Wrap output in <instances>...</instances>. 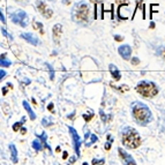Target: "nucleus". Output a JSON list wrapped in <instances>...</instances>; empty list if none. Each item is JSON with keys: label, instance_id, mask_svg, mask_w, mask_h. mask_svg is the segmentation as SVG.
I'll list each match as a JSON object with an SVG mask.
<instances>
[{"label": "nucleus", "instance_id": "1", "mask_svg": "<svg viewBox=\"0 0 165 165\" xmlns=\"http://www.w3.org/2000/svg\"><path fill=\"white\" fill-rule=\"evenodd\" d=\"M132 114L134 119L140 125H147L153 120V114L150 108L141 102H135L132 104Z\"/></svg>", "mask_w": 165, "mask_h": 165}, {"label": "nucleus", "instance_id": "2", "mask_svg": "<svg viewBox=\"0 0 165 165\" xmlns=\"http://www.w3.org/2000/svg\"><path fill=\"white\" fill-rule=\"evenodd\" d=\"M72 19L76 23H81V24L89 23V21H90V7L88 6V4L84 1H80V2L75 4L74 8L72 11Z\"/></svg>", "mask_w": 165, "mask_h": 165}, {"label": "nucleus", "instance_id": "3", "mask_svg": "<svg viewBox=\"0 0 165 165\" xmlns=\"http://www.w3.org/2000/svg\"><path fill=\"white\" fill-rule=\"evenodd\" d=\"M122 143L125 144V147L128 149H136L141 146L142 139L140 136V134L137 133L136 129L132 128V127H125L122 129Z\"/></svg>", "mask_w": 165, "mask_h": 165}, {"label": "nucleus", "instance_id": "4", "mask_svg": "<svg viewBox=\"0 0 165 165\" xmlns=\"http://www.w3.org/2000/svg\"><path fill=\"white\" fill-rule=\"evenodd\" d=\"M136 91L143 97H154L158 94V88L154 82L149 81H141L136 85Z\"/></svg>", "mask_w": 165, "mask_h": 165}, {"label": "nucleus", "instance_id": "5", "mask_svg": "<svg viewBox=\"0 0 165 165\" xmlns=\"http://www.w3.org/2000/svg\"><path fill=\"white\" fill-rule=\"evenodd\" d=\"M11 20L15 24H19L21 27H27L28 26V15L23 11H17L11 15Z\"/></svg>", "mask_w": 165, "mask_h": 165}, {"label": "nucleus", "instance_id": "6", "mask_svg": "<svg viewBox=\"0 0 165 165\" xmlns=\"http://www.w3.org/2000/svg\"><path fill=\"white\" fill-rule=\"evenodd\" d=\"M68 131L72 135V140H73V146H74L75 154L80 156V146H81V139L77 134V132L75 131L72 126H68Z\"/></svg>", "mask_w": 165, "mask_h": 165}, {"label": "nucleus", "instance_id": "7", "mask_svg": "<svg viewBox=\"0 0 165 165\" xmlns=\"http://www.w3.org/2000/svg\"><path fill=\"white\" fill-rule=\"evenodd\" d=\"M37 9L46 17V19H50L52 16V14H53V11H52L51 8H49L46 4L44 1H42V0H38L37 1Z\"/></svg>", "mask_w": 165, "mask_h": 165}, {"label": "nucleus", "instance_id": "8", "mask_svg": "<svg viewBox=\"0 0 165 165\" xmlns=\"http://www.w3.org/2000/svg\"><path fill=\"white\" fill-rule=\"evenodd\" d=\"M118 153H119V156L121 157V160H124V164L125 165H136L134 158L132 157V155L126 153L122 148H118Z\"/></svg>", "mask_w": 165, "mask_h": 165}, {"label": "nucleus", "instance_id": "9", "mask_svg": "<svg viewBox=\"0 0 165 165\" xmlns=\"http://www.w3.org/2000/svg\"><path fill=\"white\" fill-rule=\"evenodd\" d=\"M118 52H119V54L121 56L122 59H125V60H129L131 59V54H132V49L129 45H121L119 46V49H118Z\"/></svg>", "mask_w": 165, "mask_h": 165}, {"label": "nucleus", "instance_id": "10", "mask_svg": "<svg viewBox=\"0 0 165 165\" xmlns=\"http://www.w3.org/2000/svg\"><path fill=\"white\" fill-rule=\"evenodd\" d=\"M21 37H22L23 40H27V42H29L30 44H33V45H38L40 44L38 38L35 35L30 34V33H23V34H21Z\"/></svg>", "mask_w": 165, "mask_h": 165}, {"label": "nucleus", "instance_id": "11", "mask_svg": "<svg viewBox=\"0 0 165 165\" xmlns=\"http://www.w3.org/2000/svg\"><path fill=\"white\" fill-rule=\"evenodd\" d=\"M52 31H53V40H56V43L59 42L60 40V35H61V31H63V27H61V24H56L53 29H52Z\"/></svg>", "mask_w": 165, "mask_h": 165}, {"label": "nucleus", "instance_id": "12", "mask_svg": "<svg viewBox=\"0 0 165 165\" xmlns=\"http://www.w3.org/2000/svg\"><path fill=\"white\" fill-rule=\"evenodd\" d=\"M108 69H110V73H111V75H112V77H113L115 81H119L120 79H121V74H120L119 69L117 68L114 65H110L108 66Z\"/></svg>", "mask_w": 165, "mask_h": 165}, {"label": "nucleus", "instance_id": "13", "mask_svg": "<svg viewBox=\"0 0 165 165\" xmlns=\"http://www.w3.org/2000/svg\"><path fill=\"white\" fill-rule=\"evenodd\" d=\"M23 106H24V108H26V111L28 112L30 119H31V120L36 119V114H35V112L31 110V108H30V105H29V103L27 102V101H23Z\"/></svg>", "mask_w": 165, "mask_h": 165}, {"label": "nucleus", "instance_id": "14", "mask_svg": "<svg viewBox=\"0 0 165 165\" xmlns=\"http://www.w3.org/2000/svg\"><path fill=\"white\" fill-rule=\"evenodd\" d=\"M9 150L12 154V162L13 163H17V150L16 147L14 144H9Z\"/></svg>", "mask_w": 165, "mask_h": 165}, {"label": "nucleus", "instance_id": "15", "mask_svg": "<svg viewBox=\"0 0 165 165\" xmlns=\"http://www.w3.org/2000/svg\"><path fill=\"white\" fill-rule=\"evenodd\" d=\"M33 148H34L36 151H40V150H43L44 146H43L42 141H40V140H35V141H33Z\"/></svg>", "mask_w": 165, "mask_h": 165}, {"label": "nucleus", "instance_id": "16", "mask_svg": "<svg viewBox=\"0 0 165 165\" xmlns=\"http://www.w3.org/2000/svg\"><path fill=\"white\" fill-rule=\"evenodd\" d=\"M0 64H1V66L2 67H9L12 65V63L6 58L5 54H1V61H0Z\"/></svg>", "mask_w": 165, "mask_h": 165}, {"label": "nucleus", "instance_id": "17", "mask_svg": "<svg viewBox=\"0 0 165 165\" xmlns=\"http://www.w3.org/2000/svg\"><path fill=\"white\" fill-rule=\"evenodd\" d=\"M38 137L40 139V141H42V143H43V146H44L46 149H49V150L51 151V147L46 143V134L45 133H42V135H38Z\"/></svg>", "mask_w": 165, "mask_h": 165}, {"label": "nucleus", "instance_id": "18", "mask_svg": "<svg viewBox=\"0 0 165 165\" xmlns=\"http://www.w3.org/2000/svg\"><path fill=\"white\" fill-rule=\"evenodd\" d=\"M45 66L49 68V70H50V77H51V80H53V79H54V70H53V67L47 63L45 64Z\"/></svg>", "mask_w": 165, "mask_h": 165}, {"label": "nucleus", "instance_id": "19", "mask_svg": "<svg viewBox=\"0 0 165 165\" xmlns=\"http://www.w3.org/2000/svg\"><path fill=\"white\" fill-rule=\"evenodd\" d=\"M34 28H35V29H38V30H40V33L42 35L44 34V31H43V24H42L40 22H35Z\"/></svg>", "mask_w": 165, "mask_h": 165}, {"label": "nucleus", "instance_id": "20", "mask_svg": "<svg viewBox=\"0 0 165 165\" xmlns=\"http://www.w3.org/2000/svg\"><path fill=\"white\" fill-rule=\"evenodd\" d=\"M23 122H24V118L22 119V121H21V122H15V124L13 125V131H14V132L19 131V129H20V127H21V125H22Z\"/></svg>", "mask_w": 165, "mask_h": 165}, {"label": "nucleus", "instance_id": "21", "mask_svg": "<svg viewBox=\"0 0 165 165\" xmlns=\"http://www.w3.org/2000/svg\"><path fill=\"white\" fill-rule=\"evenodd\" d=\"M42 124H43L44 126H51L52 125L51 118H44V119L42 120Z\"/></svg>", "mask_w": 165, "mask_h": 165}, {"label": "nucleus", "instance_id": "22", "mask_svg": "<svg viewBox=\"0 0 165 165\" xmlns=\"http://www.w3.org/2000/svg\"><path fill=\"white\" fill-rule=\"evenodd\" d=\"M92 117H94V113H92V112H90L89 114H83V118H84L85 121H90Z\"/></svg>", "mask_w": 165, "mask_h": 165}, {"label": "nucleus", "instance_id": "23", "mask_svg": "<svg viewBox=\"0 0 165 165\" xmlns=\"http://www.w3.org/2000/svg\"><path fill=\"white\" fill-rule=\"evenodd\" d=\"M115 2L118 4V5H128V0H115Z\"/></svg>", "mask_w": 165, "mask_h": 165}, {"label": "nucleus", "instance_id": "24", "mask_svg": "<svg viewBox=\"0 0 165 165\" xmlns=\"http://www.w3.org/2000/svg\"><path fill=\"white\" fill-rule=\"evenodd\" d=\"M105 163V160H92V164L94 165H102V164H104Z\"/></svg>", "mask_w": 165, "mask_h": 165}, {"label": "nucleus", "instance_id": "25", "mask_svg": "<svg viewBox=\"0 0 165 165\" xmlns=\"http://www.w3.org/2000/svg\"><path fill=\"white\" fill-rule=\"evenodd\" d=\"M132 65H139L140 64V59L136 57H134V58H132Z\"/></svg>", "mask_w": 165, "mask_h": 165}, {"label": "nucleus", "instance_id": "26", "mask_svg": "<svg viewBox=\"0 0 165 165\" xmlns=\"http://www.w3.org/2000/svg\"><path fill=\"white\" fill-rule=\"evenodd\" d=\"M1 33H2V35H4V36H6V37H8V38H9V40H13V37H12L11 35L8 34V33H7V31H6V30H5V29H4V28L1 29Z\"/></svg>", "mask_w": 165, "mask_h": 165}, {"label": "nucleus", "instance_id": "27", "mask_svg": "<svg viewBox=\"0 0 165 165\" xmlns=\"http://www.w3.org/2000/svg\"><path fill=\"white\" fill-rule=\"evenodd\" d=\"M114 40H117V42H122V40H124V37L120 36V35H115V36H114Z\"/></svg>", "mask_w": 165, "mask_h": 165}, {"label": "nucleus", "instance_id": "28", "mask_svg": "<svg viewBox=\"0 0 165 165\" xmlns=\"http://www.w3.org/2000/svg\"><path fill=\"white\" fill-rule=\"evenodd\" d=\"M0 17H1V22L4 23V24H6V20H5V16H4V13H2V11L0 12Z\"/></svg>", "mask_w": 165, "mask_h": 165}, {"label": "nucleus", "instance_id": "29", "mask_svg": "<svg viewBox=\"0 0 165 165\" xmlns=\"http://www.w3.org/2000/svg\"><path fill=\"white\" fill-rule=\"evenodd\" d=\"M96 141H97V136H96V135H91V142H90V144H89V146H91L92 143L96 142Z\"/></svg>", "mask_w": 165, "mask_h": 165}, {"label": "nucleus", "instance_id": "30", "mask_svg": "<svg viewBox=\"0 0 165 165\" xmlns=\"http://www.w3.org/2000/svg\"><path fill=\"white\" fill-rule=\"evenodd\" d=\"M160 54L165 59V49H164V47H162V49H160Z\"/></svg>", "mask_w": 165, "mask_h": 165}, {"label": "nucleus", "instance_id": "31", "mask_svg": "<svg viewBox=\"0 0 165 165\" xmlns=\"http://www.w3.org/2000/svg\"><path fill=\"white\" fill-rule=\"evenodd\" d=\"M5 75H6V72H5V70H4V69H1V70H0V79L2 80Z\"/></svg>", "mask_w": 165, "mask_h": 165}, {"label": "nucleus", "instance_id": "32", "mask_svg": "<svg viewBox=\"0 0 165 165\" xmlns=\"http://www.w3.org/2000/svg\"><path fill=\"white\" fill-rule=\"evenodd\" d=\"M47 110L51 111V112H53V104H52V103H50V104L47 105Z\"/></svg>", "mask_w": 165, "mask_h": 165}, {"label": "nucleus", "instance_id": "33", "mask_svg": "<svg viewBox=\"0 0 165 165\" xmlns=\"http://www.w3.org/2000/svg\"><path fill=\"white\" fill-rule=\"evenodd\" d=\"M105 149H106V150H110V149H111V142L105 143Z\"/></svg>", "mask_w": 165, "mask_h": 165}, {"label": "nucleus", "instance_id": "34", "mask_svg": "<svg viewBox=\"0 0 165 165\" xmlns=\"http://www.w3.org/2000/svg\"><path fill=\"white\" fill-rule=\"evenodd\" d=\"M91 2H94V4H96V5H98V4H101L103 0H90Z\"/></svg>", "mask_w": 165, "mask_h": 165}, {"label": "nucleus", "instance_id": "35", "mask_svg": "<svg viewBox=\"0 0 165 165\" xmlns=\"http://www.w3.org/2000/svg\"><path fill=\"white\" fill-rule=\"evenodd\" d=\"M67 157H68V153H67V151H65V153H64V155H63V158H64V160H66Z\"/></svg>", "mask_w": 165, "mask_h": 165}, {"label": "nucleus", "instance_id": "36", "mask_svg": "<svg viewBox=\"0 0 165 165\" xmlns=\"http://www.w3.org/2000/svg\"><path fill=\"white\" fill-rule=\"evenodd\" d=\"M70 1H72V0H63V4H65V5H69Z\"/></svg>", "mask_w": 165, "mask_h": 165}, {"label": "nucleus", "instance_id": "37", "mask_svg": "<svg viewBox=\"0 0 165 165\" xmlns=\"http://www.w3.org/2000/svg\"><path fill=\"white\" fill-rule=\"evenodd\" d=\"M2 94H4V95H6V94H7V88H5V87L2 88Z\"/></svg>", "mask_w": 165, "mask_h": 165}, {"label": "nucleus", "instance_id": "38", "mask_svg": "<svg viewBox=\"0 0 165 165\" xmlns=\"http://www.w3.org/2000/svg\"><path fill=\"white\" fill-rule=\"evenodd\" d=\"M21 133H22V134H26V133H27V129H26V128H21Z\"/></svg>", "mask_w": 165, "mask_h": 165}, {"label": "nucleus", "instance_id": "39", "mask_svg": "<svg viewBox=\"0 0 165 165\" xmlns=\"http://www.w3.org/2000/svg\"><path fill=\"white\" fill-rule=\"evenodd\" d=\"M154 28H155V23L151 22V23H150V29H154Z\"/></svg>", "mask_w": 165, "mask_h": 165}, {"label": "nucleus", "instance_id": "40", "mask_svg": "<svg viewBox=\"0 0 165 165\" xmlns=\"http://www.w3.org/2000/svg\"><path fill=\"white\" fill-rule=\"evenodd\" d=\"M90 136V133H89V132H88V133H87V134H85V139H88V137Z\"/></svg>", "mask_w": 165, "mask_h": 165}, {"label": "nucleus", "instance_id": "41", "mask_svg": "<svg viewBox=\"0 0 165 165\" xmlns=\"http://www.w3.org/2000/svg\"><path fill=\"white\" fill-rule=\"evenodd\" d=\"M56 150H57V153H59V151H60V147H57V149H56Z\"/></svg>", "mask_w": 165, "mask_h": 165}, {"label": "nucleus", "instance_id": "42", "mask_svg": "<svg viewBox=\"0 0 165 165\" xmlns=\"http://www.w3.org/2000/svg\"><path fill=\"white\" fill-rule=\"evenodd\" d=\"M83 165H88V164H87V163H83Z\"/></svg>", "mask_w": 165, "mask_h": 165}]
</instances>
